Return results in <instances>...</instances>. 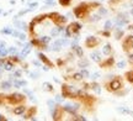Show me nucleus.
<instances>
[{"instance_id":"1","label":"nucleus","mask_w":133,"mask_h":121,"mask_svg":"<svg viewBox=\"0 0 133 121\" xmlns=\"http://www.w3.org/2000/svg\"><path fill=\"white\" fill-rule=\"evenodd\" d=\"M97 4H80L78 8H75L74 9V14L79 17V19H84V17H86L88 15H89V11H90L91 9H94V6H96Z\"/></svg>"},{"instance_id":"2","label":"nucleus","mask_w":133,"mask_h":121,"mask_svg":"<svg viewBox=\"0 0 133 121\" xmlns=\"http://www.w3.org/2000/svg\"><path fill=\"white\" fill-rule=\"evenodd\" d=\"M122 87H123V84H122V79L121 78H115L110 83H107V85H106L107 90H110V92H117Z\"/></svg>"},{"instance_id":"3","label":"nucleus","mask_w":133,"mask_h":121,"mask_svg":"<svg viewBox=\"0 0 133 121\" xmlns=\"http://www.w3.org/2000/svg\"><path fill=\"white\" fill-rule=\"evenodd\" d=\"M25 98L22 95H19V94H14V95H10V97H6V103H10V104H17V103L24 101Z\"/></svg>"},{"instance_id":"4","label":"nucleus","mask_w":133,"mask_h":121,"mask_svg":"<svg viewBox=\"0 0 133 121\" xmlns=\"http://www.w3.org/2000/svg\"><path fill=\"white\" fill-rule=\"evenodd\" d=\"M123 49H124V51L133 49V36H128L127 39L124 40V42H123Z\"/></svg>"},{"instance_id":"5","label":"nucleus","mask_w":133,"mask_h":121,"mask_svg":"<svg viewBox=\"0 0 133 121\" xmlns=\"http://www.w3.org/2000/svg\"><path fill=\"white\" fill-rule=\"evenodd\" d=\"M49 16L52 17V20L57 25H63L65 22V17H63V16H61V15H58V14H51Z\"/></svg>"},{"instance_id":"6","label":"nucleus","mask_w":133,"mask_h":121,"mask_svg":"<svg viewBox=\"0 0 133 121\" xmlns=\"http://www.w3.org/2000/svg\"><path fill=\"white\" fill-rule=\"evenodd\" d=\"M79 30H80V25L73 22V24L66 29V32H68V35H73V34H75V32H78Z\"/></svg>"},{"instance_id":"7","label":"nucleus","mask_w":133,"mask_h":121,"mask_svg":"<svg viewBox=\"0 0 133 121\" xmlns=\"http://www.w3.org/2000/svg\"><path fill=\"white\" fill-rule=\"evenodd\" d=\"M86 47H89V48H92V47H95L96 44L99 43V41L95 39V37H89V39L86 40Z\"/></svg>"},{"instance_id":"8","label":"nucleus","mask_w":133,"mask_h":121,"mask_svg":"<svg viewBox=\"0 0 133 121\" xmlns=\"http://www.w3.org/2000/svg\"><path fill=\"white\" fill-rule=\"evenodd\" d=\"M126 79H127L129 83L133 84V71H129V72L126 73Z\"/></svg>"},{"instance_id":"9","label":"nucleus","mask_w":133,"mask_h":121,"mask_svg":"<svg viewBox=\"0 0 133 121\" xmlns=\"http://www.w3.org/2000/svg\"><path fill=\"white\" fill-rule=\"evenodd\" d=\"M112 64H114V58L111 57V58H110V59H107L106 62H104V63H102V67L105 68V66H112Z\"/></svg>"},{"instance_id":"10","label":"nucleus","mask_w":133,"mask_h":121,"mask_svg":"<svg viewBox=\"0 0 133 121\" xmlns=\"http://www.w3.org/2000/svg\"><path fill=\"white\" fill-rule=\"evenodd\" d=\"M59 3H61V5H63V6H68V5L71 3V0H59Z\"/></svg>"},{"instance_id":"11","label":"nucleus","mask_w":133,"mask_h":121,"mask_svg":"<svg viewBox=\"0 0 133 121\" xmlns=\"http://www.w3.org/2000/svg\"><path fill=\"white\" fill-rule=\"evenodd\" d=\"M24 110H25L24 106H20L19 109H15V114H17V115H19V114H21V112L24 111Z\"/></svg>"},{"instance_id":"12","label":"nucleus","mask_w":133,"mask_h":121,"mask_svg":"<svg viewBox=\"0 0 133 121\" xmlns=\"http://www.w3.org/2000/svg\"><path fill=\"white\" fill-rule=\"evenodd\" d=\"M110 51H111V47H110L109 44H107V46H106V48H104V52L107 54V53H110Z\"/></svg>"}]
</instances>
